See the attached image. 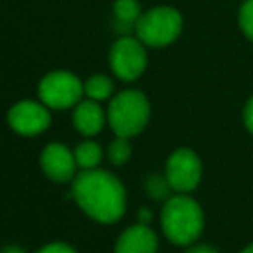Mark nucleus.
Masks as SVG:
<instances>
[{"label":"nucleus","instance_id":"obj_1","mask_svg":"<svg viewBox=\"0 0 253 253\" xmlns=\"http://www.w3.org/2000/svg\"><path fill=\"white\" fill-rule=\"evenodd\" d=\"M73 198L86 215L103 224H112L124 215L126 191L114 174L102 169H83L74 176Z\"/></svg>","mask_w":253,"mask_h":253},{"label":"nucleus","instance_id":"obj_2","mask_svg":"<svg viewBox=\"0 0 253 253\" xmlns=\"http://www.w3.org/2000/svg\"><path fill=\"white\" fill-rule=\"evenodd\" d=\"M162 229L174 245H191L203 229L202 209L190 197H172L162 209Z\"/></svg>","mask_w":253,"mask_h":253},{"label":"nucleus","instance_id":"obj_3","mask_svg":"<svg viewBox=\"0 0 253 253\" xmlns=\"http://www.w3.org/2000/svg\"><path fill=\"white\" fill-rule=\"evenodd\" d=\"M150 117V103L138 90H126L112 98L107 119L117 136H136L147 126Z\"/></svg>","mask_w":253,"mask_h":253},{"label":"nucleus","instance_id":"obj_4","mask_svg":"<svg viewBox=\"0 0 253 253\" xmlns=\"http://www.w3.org/2000/svg\"><path fill=\"white\" fill-rule=\"evenodd\" d=\"M138 40L148 47H167L183 30V17L172 7H157L141 14L134 24Z\"/></svg>","mask_w":253,"mask_h":253},{"label":"nucleus","instance_id":"obj_5","mask_svg":"<svg viewBox=\"0 0 253 253\" xmlns=\"http://www.w3.org/2000/svg\"><path fill=\"white\" fill-rule=\"evenodd\" d=\"M84 83L69 71L48 73L38 84V97L48 109H69L81 102Z\"/></svg>","mask_w":253,"mask_h":253},{"label":"nucleus","instance_id":"obj_6","mask_svg":"<svg viewBox=\"0 0 253 253\" xmlns=\"http://www.w3.org/2000/svg\"><path fill=\"white\" fill-rule=\"evenodd\" d=\"M110 67L117 78L124 81H134L143 74L147 67V52L143 42L124 37L110 48Z\"/></svg>","mask_w":253,"mask_h":253},{"label":"nucleus","instance_id":"obj_7","mask_svg":"<svg viewBox=\"0 0 253 253\" xmlns=\"http://www.w3.org/2000/svg\"><path fill=\"white\" fill-rule=\"evenodd\" d=\"M166 177L170 188L177 193L195 190L202 177V164L195 152L179 148L169 157L166 166Z\"/></svg>","mask_w":253,"mask_h":253},{"label":"nucleus","instance_id":"obj_8","mask_svg":"<svg viewBox=\"0 0 253 253\" xmlns=\"http://www.w3.org/2000/svg\"><path fill=\"white\" fill-rule=\"evenodd\" d=\"M7 123L17 134L35 136L43 133L50 126V112L45 103L23 100L10 107L7 114Z\"/></svg>","mask_w":253,"mask_h":253},{"label":"nucleus","instance_id":"obj_9","mask_svg":"<svg viewBox=\"0 0 253 253\" xmlns=\"http://www.w3.org/2000/svg\"><path fill=\"white\" fill-rule=\"evenodd\" d=\"M40 164L47 177L57 183H67L76 176V159L74 153L62 143H50L43 148Z\"/></svg>","mask_w":253,"mask_h":253},{"label":"nucleus","instance_id":"obj_10","mask_svg":"<svg viewBox=\"0 0 253 253\" xmlns=\"http://www.w3.org/2000/svg\"><path fill=\"white\" fill-rule=\"evenodd\" d=\"M157 236L147 224L131 226L116 243V253H157Z\"/></svg>","mask_w":253,"mask_h":253},{"label":"nucleus","instance_id":"obj_11","mask_svg":"<svg viewBox=\"0 0 253 253\" xmlns=\"http://www.w3.org/2000/svg\"><path fill=\"white\" fill-rule=\"evenodd\" d=\"M74 127L84 136H93L100 133L105 124V114L97 100H83L76 105L73 116Z\"/></svg>","mask_w":253,"mask_h":253},{"label":"nucleus","instance_id":"obj_12","mask_svg":"<svg viewBox=\"0 0 253 253\" xmlns=\"http://www.w3.org/2000/svg\"><path fill=\"white\" fill-rule=\"evenodd\" d=\"M102 147L95 141H83L74 150V159L81 169H95L102 162Z\"/></svg>","mask_w":253,"mask_h":253},{"label":"nucleus","instance_id":"obj_13","mask_svg":"<svg viewBox=\"0 0 253 253\" xmlns=\"http://www.w3.org/2000/svg\"><path fill=\"white\" fill-rule=\"evenodd\" d=\"M112 91H114V83L107 76H102V74H95V76L88 78L86 83H84V93L91 100H97V102L107 100L112 95Z\"/></svg>","mask_w":253,"mask_h":253},{"label":"nucleus","instance_id":"obj_14","mask_svg":"<svg viewBox=\"0 0 253 253\" xmlns=\"http://www.w3.org/2000/svg\"><path fill=\"white\" fill-rule=\"evenodd\" d=\"M114 12L117 19L123 24H136L141 16V7L138 0H116L114 3Z\"/></svg>","mask_w":253,"mask_h":253},{"label":"nucleus","instance_id":"obj_15","mask_svg":"<svg viewBox=\"0 0 253 253\" xmlns=\"http://www.w3.org/2000/svg\"><path fill=\"white\" fill-rule=\"evenodd\" d=\"M131 157V145L127 138L117 136L109 147V159L114 166H123Z\"/></svg>","mask_w":253,"mask_h":253},{"label":"nucleus","instance_id":"obj_16","mask_svg":"<svg viewBox=\"0 0 253 253\" xmlns=\"http://www.w3.org/2000/svg\"><path fill=\"white\" fill-rule=\"evenodd\" d=\"M145 186H147V193L150 195L153 200H167L169 190H172L167 177H160V176H150L147 179Z\"/></svg>","mask_w":253,"mask_h":253},{"label":"nucleus","instance_id":"obj_17","mask_svg":"<svg viewBox=\"0 0 253 253\" xmlns=\"http://www.w3.org/2000/svg\"><path fill=\"white\" fill-rule=\"evenodd\" d=\"M240 26L243 33L253 40V0H247L240 10Z\"/></svg>","mask_w":253,"mask_h":253},{"label":"nucleus","instance_id":"obj_18","mask_svg":"<svg viewBox=\"0 0 253 253\" xmlns=\"http://www.w3.org/2000/svg\"><path fill=\"white\" fill-rule=\"evenodd\" d=\"M37 253H76V250L66 243H50L42 248V250H38Z\"/></svg>","mask_w":253,"mask_h":253},{"label":"nucleus","instance_id":"obj_19","mask_svg":"<svg viewBox=\"0 0 253 253\" xmlns=\"http://www.w3.org/2000/svg\"><path fill=\"white\" fill-rule=\"evenodd\" d=\"M245 124H247L248 131L253 134V97L248 100L247 107H245Z\"/></svg>","mask_w":253,"mask_h":253},{"label":"nucleus","instance_id":"obj_20","mask_svg":"<svg viewBox=\"0 0 253 253\" xmlns=\"http://www.w3.org/2000/svg\"><path fill=\"white\" fill-rule=\"evenodd\" d=\"M138 220H140V224H147L152 220V212L148 209H141L140 212H138Z\"/></svg>","mask_w":253,"mask_h":253},{"label":"nucleus","instance_id":"obj_21","mask_svg":"<svg viewBox=\"0 0 253 253\" xmlns=\"http://www.w3.org/2000/svg\"><path fill=\"white\" fill-rule=\"evenodd\" d=\"M188 253H217V252L210 247H195V248H191Z\"/></svg>","mask_w":253,"mask_h":253},{"label":"nucleus","instance_id":"obj_22","mask_svg":"<svg viewBox=\"0 0 253 253\" xmlns=\"http://www.w3.org/2000/svg\"><path fill=\"white\" fill-rule=\"evenodd\" d=\"M0 253H26L23 250V248H19V247H5Z\"/></svg>","mask_w":253,"mask_h":253},{"label":"nucleus","instance_id":"obj_23","mask_svg":"<svg viewBox=\"0 0 253 253\" xmlns=\"http://www.w3.org/2000/svg\"><path fill=\"white\" fill-rule=\"evenodd\" d=\"M241 253H253V245H252V247H248V248H245Z\"/></svg>","mask_w":253,"mask_h":253}]
</instances>
